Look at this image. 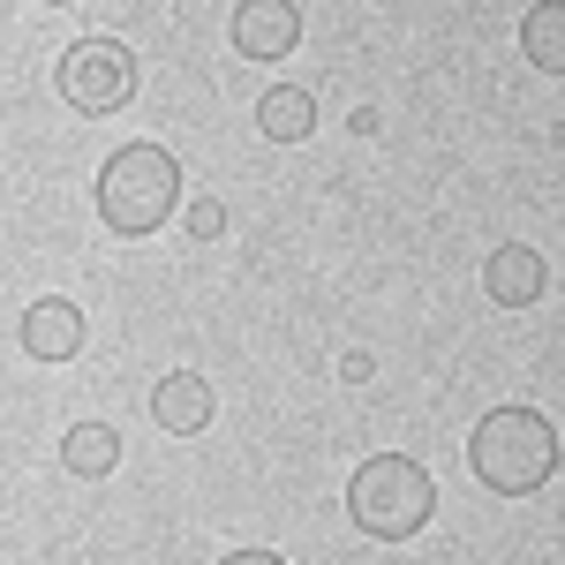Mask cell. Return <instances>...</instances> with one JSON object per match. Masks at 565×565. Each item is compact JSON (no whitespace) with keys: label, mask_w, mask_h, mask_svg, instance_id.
<instances>
[{"label":"cell","mask_w":565,"mask_h":565,"mask_svg":"<svg viewBox=\"0 0 565 565\" xmlns=\"http://www.w3.org/2000/svg\"><path fill=\"white\" fill-rule=\"evenodd\" d=\"M468 460H476V482L498 490V498H527L558 476V430L551 415L535 407H490L468 437Z\"/></svg>","instance_id":"obj_1"},{"label":"cell","mask_w":565,"mask_h":565,"mask_svg":"<svg viewBox=\"0 0 565 565\" xmlns=\"http://www.w3.org/2000/svg\"><path fill=\"white\" fill-rule=\"evenodd\" d=\"M174 204H181V167L159 143H121L98 167V218L114 234H151L174 218Z\"/></svg>","instance_id":"obj_2"},{"label":"cell","mask_w":565,"mask_h":565,"mask_svg":"<svg viewBox=\"0 0 565 565\" xmlns=\"http://www.w3.org/2000/svg\"><path fill=\"white\" fill-rule=\"evenodd\" d=\"M437 505V482L423 460H407V452H377V460H362L348 482V513L362 535H377V543H399V535H415V527L430 521Z\"/></svg>","instance_id":"obj_3"},{"label":"cell","mask_w":565,"mask_h":565,"mask_svg":"<svg viewBox=\"0 0 565 565\" xmlns=\"http://www.w3.org/2000/svg\"><path fill=\"white\" fill-rule=\"evenodd\" d=\"M53 84H61V98H68L76 114H121L143 76H136V53L121 39H84V45L61 53Z\"/></svg>","instance_id":"obj_4"},{"label":"cell","mask_w":565,"mask_h":565,"mask_svg":"<svg viewBox=\"0 0 565 565\" xmlns=\"http://www.w3.org/2000/svg\"><path fill=\"white\" fill-rule=\"evenodd\" d=\"M23 354H31V362H68V354H84V309L61 302V295L31 302L23 309Z\"/></svg>","instance_id":"obj_5"},{"label":"cell","mask_w":565,"mask_h":565,"mask_svg":"<svg viewBox=\"0 0 565 565\" xmlns=\"http://www.w3.org/2000/svg\"><path fill=\"white\" fill-rule=\"evenodd\" d=\"M295 39H302L295 0H242V15H234V45H242L249 61H279V53H295Z\"/></svg>","instance_id":"obj_6"},{"label":"cell","mask_w":565,"mask_h":565,"mask_svg":"<svg viewBox=\"0 0 565 565\" xmlns=\"http://www.w3.org/2000/svg\"><path fill=\"white\" fill-rule=\"evenodd\" d=\"M151 423H159V430H174V437L204 430V423H212V385H204L196 370L159 377V385H151Z\"/></svg>","instance_id":"obj_7"},{"label":"cell","mask_w":565,"mask_h":565,"mask_svg":"<svg viewBox=\"0 0 565 565\" xmlns=\"http://www.w3.org/2000/svg\"><path fill=\"white\" fill-rule=\"evenodd\" d=\"M482 287H490V302L527 309V302H543V287H551V264L535 257V249H498V257L482 264Z\"/></svg>","instance_id":"obj_8"},{"label":"cell","mask_w":565,"mask_h":565,"mask_svg":"<svg viewBox=\"0 0 565 565\" xmlns=\"http://www.w3.org/2000/svg\"><path fill=\"white\" fill-rule=\"evenodd\" d=\"M257 129H264V143H309V136H317V90H309V84L264 90Z\"/></svg>","instance_id":"obj_9"},{"label":"cell","mask_w":565,"mask_h":565,"mask_svg":"<svg viewBox=\"0 0 565 565\" xmlns=\"http://www.w3.org/2000/svg\"><path fill=\"white\" fill-rule=\"evenodd\" d=\"M521 53L543 76H565V0H535L521 23Z\"/></svg>","instance_id":"obj_10"},{"label":"cell","mask_w":565,"mask_h":565,"mask_svg":"<svg viewBox=\"0 0 565 565\" xmlns=\"http://www.w3.org/2000/svg\"><path fill=\"white\" fill-rule=\"evenodd\" d=\"M121 460V437L106 430V423H76V430L61 437V468L68 476H106Z\"/></svg>","instance_id":"obj_11"},{"label":"cell","mask_w":565,"mask_h":565,"mask_svg":"<svg viewBox=\"0 0 565 565\" xmlns=\"http://www.w3.org/2000/svg\"><path fill=\"white\" fill-rule=\"evenodd\" d=\"M218 226H226V212H218L212 196H204V204H189V234H196V242H212Z\"/></svg>","instance_id":"obj_12"},{"label":"cell","mask_w":565,"mask_h":565,"mask_svg":"<svg viewBox=\"0 0 565 565\" xmlns=\"http://www.w3.org/2000/svg\"><path fill=\"white\" fill-rule=\"evenodd\" d=\"M218 565H287V558H271V551H234V558H218Z\"/></svg>","instance_id":"obj_13"}]
</instances>
